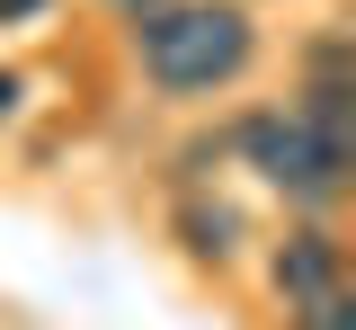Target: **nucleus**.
Here are the masks:
<instances>
[{"mask_svg":"<svg viewBox=\"0 0 356 330\" xmlns=\"http://www.w3.org/2000/svg\"><path fill=\"white\" fill-rule=\"evenodd\" d=\"M134 54H143V72H152V90L161 98H205L222 81H241L250 72V18L241 9H214V0H161L152 18H134Z\"/></svg>","mask_w":356,"mask_h":330,"instance_id":"f257e3e1","label":"nucleus"},{"mask_svg":"<svg viewBox=\"0 0 356 330\" xmlns=\"http://www.w3.org/2000/svg\"><path fill=\"white\" fill-rule=\"evenodd\" d=\"M232 152L259 170L267 188H285L294 205H312V214H330V205L348 196V161H356L339 143H321L294 107H250V116L232 125Z\"/></svg>","mask_w":356,"mask_h":330,"instance_id":"f03ea898","label":"nucleus"},{"mask_svg":"<svg viewBox=\"0 0 356 330\" xmlns=\"http://www.w3.org/2000/svg\"><path fill=\"white\" fill-rule=\"evenodd\" d=\"M267 277H276V294H285V313H294V304H312V294L348 285V241L330 233V223H294V233L276 241Z\"/></svg>","mask_w":356,"mask_h":330,"instance_id":"7ed1b4c3","label":"nucleus"},{"mask_svg":"<svg viewBox=\"0 0 356 330\" xmlns=\"http://www.w3.org/2000/svg\"><path fill=\"white\" fill-rule=\"evenodd\" d=\"M178 233H187V250H196V259H232V250H241V223H232V205H205V196L187 188V205H178Z\"/></svg>","mask_w":356,"mask_h":330,"instance_id":"20e7f679","label":"nucleus"},{"mask_svg":"<svg viewBox=\"0 0 356 330\" xmlns=\"http://www.w3.org/2000/svg\"><path fill=\"white\" fill-rule=\"evenodd\" d=\"M285 322H294V330H356V294H348V285H330V294H312V304H294Z\"/></svg>","mask_w":356,"mask_h":330,"instance_id":"39448f33","label":"nucleus"},{"mask_svg":"<svg viewBox=\"0 0 356 330\" xmlns=\"http://www.w3.org/2000/svg\"><path fill=\"white\" fill-rule=\"evenodd\" d=\"M18 98H27V90H18V72H0V125L18 116Z\"/></svg>","mask_w":356,"mask_h":330,"instance_id":"423d86ee","label":"nucleus"},{"mask_svg":"<svg viewBox=\"0 0 356 330\" xmlns=\"http://www.w3.org/2000/svg\"><path fill=\"white\" fill-rule=\"evenodd\" d=\"M116 9H125V18H152V9H161V0H116Z\"/></svg>","mask_w":356,"mask_h":330,"instance_id":"0eeeda50","label":"nucleus"}]
</instances>
